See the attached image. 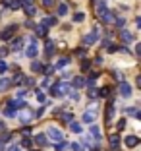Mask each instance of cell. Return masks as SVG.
<instances>
[{
	"mask_svg": "<svg viewBox=\"0 0 141 151\" xmlns=\"http://www.w3.org/2000/svg\"><path fill=\"white\" fill-rule=\"evenodd\" d=\"M97 14H99V18H101L102 23H112L114 22V14L106 8L104 2H97Z\"/></svg>",
	"mask_w": 141,
	"mask_h": 151,
	"instance_id": "obj_1",
	"label": "cell"
},
{
	"mask_svg": "<svg viewBox=\"0 0 141 151\" xmlns=\"http://www.w3.org/2000/svg\"><path fill=\"white\" fill-rule=\"evenodd\" d=\"M44 136H49V138L54 139V142H62V139H64V134L60 132V128H54V126H49V130H47Z\"/></svg>",
	"mask_w": 141,
	"mask_h": 151,
	"instance_id": "obj_2",
	"label": "cell"
},
{
	"mask_svg": "<svg viewBox=\"0 0 141 151\" xmlns=\"http://www.w3.org/2000/svg\"><path fill=\"white\" fill-rule=\"evenodd\" d=\"M37 52H39V47H37V39H35V37H31V43H29V47H27L25 54H27L29 58H35V56H37Z\"/></svg>",
	"mask_w": 141,
	"mask_h": 151,
	"instance_id": "obj_3",
	"label": "cell"
},
{
	"mask_svg": "<svg viewBox=\"0 0 141 151\" xmlns=\"http://www.w3.org/2000/svg\"><path fill=\"white\" fill-rule=\"evenodd\" d=\"M97 41H99V29H97V27H95L91 33H87V35L83 37V43L85 45H93V43H97Z\"/></svg>",
	"mask_w": 141,
	"mask_h": 151,
	"instance_id": "obj_4",
	"label": "cell"
},
{
	"mask_svg": "<svg viewBox=\"0 0 141 151\" xmlns=\"http://www.w3.org/2000/svg\"><path fill=\"white\" fill-rule=\"evenodd\" d=\"M16 31H18V25H10V27H6L4 31H2V35H0V37H2L4 41H10V39L14 37V33H16Z\"/></svg>",
	"mask_w": 141,
	"mask_h": 151,
	"instance_id": "obj_5",
	"label": "cell"
},
{
	"mask_svg": "<svg viewBox=\"0 0 141 151\" xmlns=\"http://www.w3.org/2000/svg\"><path fill=\"white\" fill-rule=\"evenodd\" d=\"M108 142H110V151H118L120 149V136L118 134H110Z\"/></svg>",
	"mask_w": 141,
	"mask_h": 151,
	"instance_id": "obj_6",
	"label": "cell"
},
{
	"mask_svg": "<svg viewBox=\"0 0 141 151\" xmlns=\"http://www.w3.org/2000/svg\"><path fill=\"white\" fill-rule=\"evenodd\" d=\"M120 93L122 97H132V85L128 81H120Z\"/></svg>",
	"mask_w": 141,
	"mask_h": 151,
	"instance_id": "obj_7",
	"label": "cell"
},
{
	"mask_svg": "<svg viewBox=\"0 0 141 151\" xmlns=\"http://www.w3.org/2000/svg\"><path fill=\"white\" fill-rule=\"evenodd\" d=\"M4 6L10 8V10H18V8L23 6V2H21V0H4Z\"/></svg>",
	"mask_w": 141,
	"mask_h": 151,
	"instance_id": "obj_8",
	"label": "cell"
},
{
	"mask_svg": "<svg viewBox=\"0 0 141 151\" xmlns=\"http://www.w3.org/2000/svg\"><path fill=\"white\" fill-rule=\"evenodd\" d=\"M18 118L21 120L23 124H27V122L33 120V112H31V111H23V112H19V114H18Z\"/></svg>",
	"mask_w": 141,
	"mask_h": 151,
	"instance_id": "obj_9",
	"label": "cell"
},
{
	"mask_svg": "<svg viewBox=\"0 0 141 151\" xmlns=\"http://www.w3.org/2000/svg\"><path fill=\"white\" fill-rule=\"evenodd\" d=\"M124 143L128 147H135L137 143H139V138H137V136H128V138L124 139Z\"/></svg>",
	"mask_w": 141,
	"mask_h": 151,
	"instance_id": "obj_10",
	"label": "cell"
},
{
	"mask_svg": "<svg viewBox=\"0 0 141 151\" xmlns=\"http://www.w3.org/2000/svg\"><path fill=\"white\" fill-rule=\"evenodd\" d=\"M35 143H37V145H41V147L49 145V142H47V136H44V134H37V136H35Z\"/></svg>",
	"mask_w": 141,
	"mask_h": 151,
	"instance_id": "obj_11",
	"label": "cell"
},
{
	"mask_svg": "<svg viewBox=\"0 0 141 151\" xmlns=\"http://www.w3.org/2000/svg\"><path fill=\"white\" fill-rule=\"evenodd\" d=\"M44 52H47V58H50L54 54V43L52 41H47V45H44Z\"/></svg>",
	"mask_w": 141,
	"mask_h": 151,
	"instance_id": "obj_12",
	"label": "cell"
},
{
	"mask_svg": "<svg viewBox=\"0 0 141 151\" xmlns=\"http://www.w3.org/2000/svg\"><path fill=\"white\" fill-rule=\"evenodd\" d=\"M68 64H70V58H68V56H62L60 60L56 62V66H54V70H62V68H64V66H68Z\"/></svg>",
	"mask_w": 141,
	"mask_h": 151,
	"instance_id": "obj_13",
	"label": "cell"
},
{
	"mask_svg": "<svg viewBox=\"0 0 141 151\" xmlns=\"http://www.w3.org/2000/svg\"><path fill=\"white\" fill-rule=\"evenodd\" d=\"M120 39H122L124 43H132V41H135V37H133L130 31H122L120 33Z\"/></svg>",
	"mask_w": 141,
	"mask_h": 151,
	"instance_id": "obj_14",
	"label": "cell"
},
{
	"mask_svg": "<svg viewBox=\"0 0 141 151\" xmlns=\"http://www.w3.org/2000/svg\"><path fill=\"white\" fill-rule=\"evenodd\" d=\"M72 85H74V89H81L85 85V80L81 78V76H75V78H74V83H72Z\"/></svg>",
	"mask_w": 141,
	"mask_h": 151,
	"instance_id": "obj_15",
	"label": "cell"
},
{
	"mask_svg": "<svg viewBox=\"0 0 141 151\" xmlns=\"http://www.w3.org/2000/svg\"><path fill=\"white\" fill-rule=\"evenodd\" d=\"M95 114H97V112H93V109H89V111H87V112L83 114V122H87V124H91L93 120H95Z\"/></svg>",
	"mask_w": 141,
	"mask_h": 151,
	"instance_id": "obj_16",
	"label": "cell"
},
{
	"mask_svg": "<svg viewBox=\"0 0 141 151\" xmlns=\"http://www.w3.org/2000/svg\"><path fill=\"white\" fill-rule=\"evenodd\" d=\"M21 8L25 10V14H27V16H35V14H37V8H35L33 4H23Z\"/></svg>",
	"mask_w": 141,
	"mask_h": 151,
	"instance_id": "obj_17",
	"label": "cell"
},
{
	"mask_svg": "<svg viewBox=\"0 0 141 151\" xmlns=\"http://www.w3.org/2000/svg\"><path fill=\"white\" fill-rule=\"evenodd\" d=\"M112 116H114V105H112V101H110L108 107H106V122H110Z\"/></svg>",
	"mask_w": 141,
	"mask_h": 151,
	"instance_id": "obj_18",
	"label": "cell"
},
{
	"mask_svg": "<svg viewBox=\"0 0 141 151\" xmlns=\"http://www.w3.org/2000/svg\"><path fill=\"white\" fill-rule=\"evenodd\" d=\"M56 23H58V22H56V18H54V16L43 19V25H44V27H52V25H56Z\"/></svg>",
	"mask_w": 141,
	"mask_h": 151,
	"instance_id": "obj_19",
	"label": "cell"
},
{
	"mask_svg": "<svg viewBox=\"0 0 141 151\" xmlns=\"http://www.w3.org/2000/svg\"><path fill=\"white\" fill-rule=\"evenodd\" d=\"M10 85H12V83H10L8 78H0V91H6Z\"/></svg>",
	"mask_w": 141,
	"mask_h": 151,
	"instance_id": "obj_20",
	"label": "cell"
},
{
	"mask_svg": "<svg viewBox=\"0 0 141 151\" xmlns=\"http://www.w3.org/2000/svg\"><path fill=\"white\" fill-rule=\"evenodd\" d=\"M91 136L95 139H101V130H99V126H95V124L91 126Z\"/></svg>",
	"mask_w": 141,
	"mask_h": 151,
	"instance_id": "obj_21",
	"label": "cell"
},
{
	"mask_svg": "<svg viewBox=\"0 0 141 151\" xmlns=\"http://www.w3.org/2000/svg\"><path fill=\"white\" fill-rule=\"evenodd\" d=\"M70 130H72L74 134H81V130H83V128H81L77 122H70Z\"/></svg>",
	"mask_w": 141,
	"mask_h": 151,
	"instance_id": "obj_22",
	"label": "cell"
},
{
	"mask_svg": "<svg viewBox=\"0 0 141 151\" xmlns=\"http://www.w3.org/2000/svg\"><path fill=\"white\" fill-rule=\"evenodd\" d=\"M62 122H74V114L72 112H64V114H60Z\"/></svg>",
	"mask_w": 141,
	"mask_h": 151,
	"instance_id": "obj_23",
	"label": "cell"
},
{
	"mask_svg": "<svg viewBox=\"0 0 141 151\" xmlns=\"http://www.w3.org/2000/svg\"><path fill=\"white\" fill-rule=\"evenodd\" d=\"M35 33H37V37H44V35H47V27H44V25H39L35 29Z\"/></svg>",
	"mask_w": 141,
	"mask_h": 151,
	"instance_id": "obj_24",
	"label": "cell"
},
{
	"mask_svg": "<svg viewBox=\"0 0 141 151\" xmlns=\"http://www.w3.org/2000/svg\"><path fill=\"white\" fill-rule=\"evenodd\" d=\"M41 70H43V64L41 62H37V60L31 62V72H41Z\"/></svg>",
	"mask_w": 141,
	"mask_h": 151,
	"instance_id": "obj_25",
	"label": "cell"
},
{
	"mask_svg": "<svg viewBox=\"0 0 141 151\" xmlns=\"http://www.w3.org/2000/svg\"><path fill=\"white\" fill-rule=\"evenodd\" d=\"M50 95H52V97H60V95H62V93H60V89H58V85H56V83H54L52 87H50Z\"/></svg>",
	"mask_w": 141,
	"mask_h": 151,
	"instance_id": "obj_26",
	"label": "cell"
},
{
	"mask_svg": "<svg viewBox=\"0 0 141 151\" xmlns=\"http://www.w3.org/2000/svg\"><path fill=\"white\" fill-rule=\"evenodd\" d=\"M4 116H8V118H14V116H16V111H14L12 107H6V111H4Z\"/></svg>",
	"mask_w": 141,
	"mask_h": 151,
	"instance_id": "obj_27",
	"label": "cell"
},
{
	"mask_svg": "<svg viewBox=\"0 0 141 151\" xmlns=\"http://www.w3.org/2000/svg\"><path fill=\"white\" fill-rule=\"evenodd\" d=\"M83 19H85V14H83V12H77V14H75V16H74V22H75V23L83 22Z\"/></svg>",
	"mask_w": 141,
	"mask_h": 151,
	"instance_id": "obj_28",
	"label": "cell"
},
{
	"mask_svg": "<svg viewBox=\"0 0 141 151\" xmlns=\"http://www.w3.org/2000/svg\"><path fill=\"white\" fill-rule=\"evenodd\" d=\"M21 47H23V41L21 39H16V41H14V50H21Z\"/></svg>",
	"mask_w": 141,
	"mask_h": 151,
	"instance_id": "obj_29",
	"label": "cell"
},
{
	"mask_svg": "<svg viewBox=\"0 0 141 151\" xmlns=\"http://www.w3.org/2000/svg\"><path fill=\"white\" fill-rule=\"evenodd\" d=\"M58 14H60V16H66V14H68V6L60 4V6H58Z\"/></svg>",
	"mask_w": 141,
	"mask_h": 151,
	"instance_id": "obj_30",
	"label": "cell"
},
{
	"mask_svg": "<svg viewBox=\"0 0 141 151\" xmlns=\"http://www.w3.org/2000/svg\"><path fill=\"white\" fill-rule=\"evenodd\" d=\"M99 95H101V97H108V95H110V87H102L101 91H99Z\"/></svg>",
	"mask_w": 141,
	"mask_h": 151,
	"instance_id": "obj_31",
	"label": "cell"
},
{
	"mask_svg": "<svg viewBox=\"0 0 141 151\" xmlns=\"http://www.w3.org/2000/svg\"><path fill=\"white\" fill-rule=\"evenodd\" d=\"M68 147H70V145H68L66 142H60V143L56 145V151H64V149H68Z\"/></svg>",
	"mask_w": 141,
	"mask_h": 151,
	"instance_id": "obj_32",
	"label": "cell"
},
{
	"mask_svg": "<svg viewBox=\"0 0 141 151\" xmlns=\"http://www.w3.org/2000/svg\"><path fill=\"white\" fill-rule=\"evenodd\" d=\"M70 147H72V149H74V151H83V149H85V147L81 145V143H72Z\"/></svg>",
	"mask_w": 141,
	"mask_h": 151,
	"instance_id": "obj_33",
	"label": "cell"
},
{
	"mask_svg": "<svg viewBox=\"0 0 141 151\" xmlns=\"http://www.w3.org/2000/svg\"><path fill=\"white\" fill-rule=\"evenodd\" d=\"M35 93H37V99H39L41 103H44V99H47V97H44V93H43V91H41V89H37Z\"/></svg>",
	"mask_w": 141,
	"mask_h": 151,
	"instance_id": "obj_34",
	"label": "cell"
},
{
	"mask_svg": "<svg viewBox=\"0 0 141 151\" xmlns=\"http://www.w3.org/2000/svg\"><path fill=\"white\" fill-rule=\"evenodd\" d=\"M89 68H91V62H89V60H83V64H81V70H83V72H87Z\"/></svg>",
	"mask_w": 141,
	"mask_h": 151,
	"instance_id": "obj_35",
	"label": "cell"
},
{
	"mask_svg": "<svg viewBox=\"0 0 141 151\" xmlns=\"http://www.w3.org/2000/svg\"><path fill=\"white\" fill-rule=\"evenodd\" d=\"M6 70H8V64H6L4 60H0V74H4Z\"/></svg>",
	"mask_w": 141,
	"mask_h": 151,
	"instance_id": "obj_36",
	"label": "cell"
},
{
	"mask_svg": "<svg viewBox=\"0 0 141 151\" xmlns=\"http://www.w3.org/2000/svg\"><path fill=\"white\" fill-rule=\"evenodd\" d=\"M114 22H116V25H118V27H124L126 19H124V18H114Z\"/></svg>",
	"mask_w": 141,
	"mask_h": 151,
	"instance_id": "obj_37",
	"label": "cell"
},
{
	"mask_svg": "<svg viewBox=\"0 0 141 151\" xmlns=\"http://www.w3.org/2000/svg\"><path fill=\"white\" fill-rule=\"evenodd\" d=\"M25 93H27L25 89H19L18 93H16V99H23V97H25Z\"/></svg>",
	"mask_w": 141,
	"mask_h": 151,
	"instance_id": "obj_38",
	"label": "cell"
},
{
	"mask_svg": "<svg viewBox=\"0 0 141 151\" xmlns=\"http://www.w3.org/2000/svg\"><path fill=\"white\" fill-rule=\"evenodd\" d=\"M124 128H126V118H122V120L118 122V132H122Z\"/></svg>",
	"mask_w": 141,
	"mask_h": 151,
	"instance_id": "obj_39",
	"label": "cell"
},
{
	"mask_svg": "<svg viewBox=\"0 0 141 151\" xmlns=\"http://www.w3.org/2000/svg\"><path fill=\"white\" fill-rule=\"evenodd\" d=\"M43 6L44 8H50V6H54V0H43Z\"/></svg>",
	"mask_w": 141,
	"mask_h": 151,
	"instance_id": "obj_40",
	"label": "cell"
},
{
	"mask_svg": "<svg viewBox=\"0 0 141 151\" xmlns=\"http://www.w3.org/2000/svg\"><path fill=\"white\" fill-rule=\"evenodd\" d=\"M8 52H10V50L6 49V47H2V49H0V60H2V58H4V56H6Z\"/></svg>",
	"mask_w": 141,
	"mask_h": 151,
	"instance_id": "obj_41",
	"label": "cell"
},
{
	"mask_svg": "<svg viewBox=\"0 0 141 151\" xmlns=\"http://www.w3.org/2000/svg\"><path fill=\"white\" fill-rule=\"evenodd\" d=\"M50 83H52L50 78H44V80H43V87H50Z\"/></svg>",
	"mask_w": 141,
	"mask_h": 151,
	"instance_id": "obj_42",
	"label": "cell"
},
{
	"mask_svg": "<svg viewBox=\"0 0 141 151\" xmlns=\"http://www.w3.org/2000/svg\"><path fill=\"white\" fill-rule=\"evenodd\" d=\"M21 145H23V147H29V145H31V139H29V138H25V139L21 142Z\"/></svg>",
	"mask_w": 141,
	"mask_h": 151,
	"instance_id": "obj_43",
	"label": "cell"
},
{
	"mask_svg": "<svg viewBox=\"0 0 141 151\" xmlns=\"http://www.w3.org/2000/svg\"><path fill=\"white\" fill-rule=\"evenodd\" d=\"M75 54H77V56H85V49H77Z\"/></svg>",
	"mask_w": 141,
	"mask_h": 151,
	"instance_id": "obj_44",
	"label": "cell"
},
{
	"mask_svg": "<svg viewBox=\"0 0 141 151\" xmlns=\"http://www.w3.org/2000/svg\"><path fill=\"white\" fill-rule=\"evenodd\" d=\"M21 134H23V136H29V134H31V130H29V128H27V126H25V128L21 130Z\"/></svg>",
	"mask_w": 141,
	"mask_h": 151,
	"instance_id": "obj_45",
	"label": "cell"
},
{
	"mask_svg": "<svg viewBox=\"0 0 141 151\" xmlns=\"http://www.w3.org/2000/svg\"><path fill=\"white\" fill-rule=\"evenodd\" d=\"M8 151H21V147H18V145H10Z\"/></svg>",
	"mask_w": 141,
	"mask_h": 151,
	"instance_id": "obj_46",
	"label": "cell"
}]
</instances>
